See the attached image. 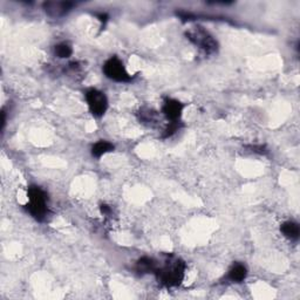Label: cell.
<instances>
[{"mask_svg":"<svg viewBox=\"0 0 300 300\" xmlns=\"http://www.w3.org/2000/svg\"><path fill=\"white\" fill-rule=\"evenodd\" d=\"M184 272H185V264L181 259L177 258H171L167 260L165 265L161 267L160 270L157 268L156 270V276L157 279L161 284L172 287L177 286L182 283L184 278Z\"/></svg>","mask_w":300,"mask_h":300,"instance_id":"cell-1","label":"cell"},{"mask_svg":"<svg viewBox=\"0 0 300 300\" xmlns=\"http://www.w3.org/2000/svg\"><path fill=\"white\" fill-rule=\"evenodd\" d=\"M27 195H29V204L26 205L27 211L32 215L35 219L39 222H42L46 218L47 212V196L45 191L41 188L37 187V185H32L27 190Z\"/></svg>","mask_w":300,"mask_h":300,"instance_id":"cell-2","label":"cell"},{"mask_svg":"<svg viewBox=\"0 0 300 300\" xmlns=\"http://www.w3.org/2000/svg\"><path fill=\"white\" fill-rule=\"evenodd\" d=\"M187 38L193 45L204 51L205 53H215L218 48V43H217L214 37L208 31H205L203 27H192L187 32Z\"/></svg>","mask_w":300,"mask_h":300,"instance_id":"cell-3","label":"cell"},{"mask_svg":"<svg viewBox=\"0 0 300 300\" xmlns=\"http://www.w3.org/2000/svg\"><path fill=\"white\" fill-rule=\"evenodd\" d=\"M86 100L87 104H88L90 113L94 116H102L108 108L107 96L105 95V93H102L97 89H89L86 93Z\"/></svg>","mask_w":300,"mask_h":300,"instance_id":"cell-4","label":"cell"},{"mask_svg":"<svg viewBox=\"0 0 300 300\" xmlns=\"http://www.w3.org/2000/svg\"><path fill=\"white\" fill-rule=\"evenodd\" d=\"M104 72L106 77L110 80L117 82H128L132 80V77L126 70L123 64L117 58H110L108 61H106L104 66Z\"/></svg>","mask_w":300,"mask_h":300,"instance_id":"cell-5","label":"cell"},{"mask_svg":"<svg viewBox=\"0 0 300 300\" xmlns=\"http://www.w3.org/2000/svg\"><path fill=\"white\" fill-rule=\"evenodd\" d=\"M73 7L74 3L70 2H46L42 4L43 11L51 18L64 17Z\"/></svg>","mask_w":300,"mask_h":300,"instance_id":"cell-6","label":"cell"},{"mask_svg":"<svg viewBox=\"0 0 300 300\" xmlns=\"http://www.w3.org/2000/svg\"><path fill=\"white\" fill-rule=\"evenodd\" d=\"M183 108L184 106L180 101L175 100V98H167L164 101L163 107H162V113L164 114L168 120H170V122L179 121L181 115H182Z\"/></svg>","mask_w":300,"mask_h":300,"instance_id":"cell-7","label":"cell"},{"mask_svg":"<svg viewBox=\"0 0 300 300\" xmlns=\"http://www.w3.org/2000/svg\"><path fill=\"white\" fill-rule=\"evenodd\" d=\"M246 276H247L246 267L244 266L243 264H235V265L230 268V271H229L228 277L231 282L240 283L246 278Z\"/></svg>","mask_w":300,"mask_h":300,"instance_id":"cell-8","label":"cell"},{"mask_svg":"<svg viewBox=\"0 0 300 300\" xmlns=\"http://www.w3.org/2000/svg\"><path fill=\"white\" fill-rule=\"evenodd\" d=\"M136 270H137V272H140L141 274L155 273L156 270H157V264L155 263V260L154 259L144 257L137 262Z\"/></svg>","mask_w":300,"mask_h":300,"instance_id":"cell-9","label":"cell"},{"mask_svg":"<svg viewBox=\"0 0 300 300\" xmlns=\"http://www.w3.org/2000/svg\"><path fill=\"white\" fill-rule=\"evenodd\" d=\"M280 230H282L283 235L287 237V238H290V239H298L299 238L300 229H299V225L297 223L285 222L282 225Z\"/></svg>","mask_w":300,"mask_h":300,"instance_id":"cell-10","label":"cell"},{"mask_svg":"<svg viewBox=\"0 0 300 300\" xmlns=\"http://www.w3.org/2000/svg\"><path fill=\"white\" fill-rule=\"evenodd\" d=\"M114 145L107 141H98L92 147V155L95 157H101L105 154L113 152Z\"/></svg>","mask_w":300,"mask_h":300,"instance_id":"cell-11","label":"cell"},{"mask_svg":"<svg viewBox=\"0 0 300 300\" xmlns=\"http://www.w3.org/2000/svg\"><path fill=\"white\" fill-rule=\"evenodd\" d=\"M54 52L58 58L66 59V58H69L70 55H72L73 51H72V47H70L69 45H67V43H59V45L55 46Z\"/></svg>","mask_w":300,"mask_h":300,"instance_id":"cell-12","label":"cell"},{"mask_svg":"<svg viewBox=\"0 0 300 300\" xmlns=\"http://www.w3.org/2000/svg\"><path fill=\"white\" fill-rule=\"evenodd\" d=\"M180 127H181V122H179V121L170 122L168 127L165 128L164 133H163V136H162V137H163V139H168V137L172 136L176 132H179Z\"/></svg>","mask_w":300,"mask_h":300,"instance_id":"cell-13","label":"cell"},{"mask_svg":"<svg viewBox=\"0 0 300 300\" xmlns=\"http://www.w3.org/2000/svg\"><path fill=\"white\" fill-rule=\"evenodd\" d=\"M141 114V121L143 122H149V123H152L156 120V113L153 112V110H147V112H144V110H141L140 112Z\"/></svg>","mask_w":300,"mask_h":300,"instance_id":"cell-14","label":"cell"}]
</instances>
